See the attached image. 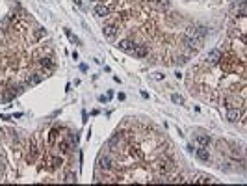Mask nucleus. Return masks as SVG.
I'll return each instance as SVG.
<instances>
[{
  "instance_id": "nucleus-8",
  "label": "nucleus",
  "mask_w": 247,
  "mask_h": 186,
  "mask_svg": "<svg viewBox=\"0 0 247 186\" xmlns=\"http://www.w3.org/2000/svg\"><path fill=\"white\" fill-rule=\"evenodd\" d=\"M195 140H197L199 147H208V143L212 142V138L208 136V134H197V136H195Z\"/></svg>"
},
{
  "instance_id": "nucleus-2",
  "label": "nucleus",
  "mask_w": 247,
  "mask_h": 186,
  "mask_svg": "<svg viewBox=\"0 0 247 186\" xmlns=\"http://www.w3.org/2000/svg\"><path fill=\"white\" fill-rule=\"evenodd\" d=\"M219 60H221V50L219 48H212L208 52V56H206V62L208 63H219Z\"/></svg>"
},
{
  "instance_id": "nucleus-5",
  "label": "nucleus",
  "mask_w": 247,
  "mask_h": 186,
  "mask_svg": "<svg viewBox=\"0 0 247 186\" xmlns=\"http://www.w3.org/2000/svg\"><path fill=\"white\" fill-rule=\"evenodd\" d=\"M99 168L102 169V171H108V169H111V158L104 154V156H101V160H99Z\"/></svg>"
},
{
  "instance_id": "nucleus-6",
  "label": "nucleus",
  "mask_w": 247,
  "mask_h": 186,
  "mask_svg": "<svg viewBox=\"0 0 247 186\" xmlns=\"http://www.w3.org/2000/svg\"><path fill=\"white\" fill-rule=\"evenodd\" d=\"M195 154H197V158H199L201 162H208V160H210V153H208L206 147H199L195 151Z\"/></svg>"
},
{
  "instance_id": "nucleus-15",
  "label": "nucleus",
  "mask_w": 247,
  "mask_h": 186,
  "mask_svg": "<svg viewBox=\"0 0 247 186\" xmlns=\"http://www.w3.org/2000/svg\"><path fill=\"white\" fill-rule=\"evenodd\" d=\"M245 15H247V4L242 2V4H240V17H245Z\"/></svg>"
},
{
  "instance_id": "nucleus-9",
  "label": "nucleus",
  "mask_w": 247,
  "mask_h": 186,
  "mask_svg": "<svg viewBox=\"0 0 247 186\" xmlns=\"http://www.w3.org/2000/svg\"><path fill=\"white\" fill-rule=\"evenodd\" d=\"M132 54H134L136 58H145V56H147V47H145V45H136L134 50H132Z\"/></svg>"
},
{
  "instance_id": "nucleus-4",
  "label": "nucleus",
  "mask_w": 247,
  "mask_h": 186,
  "mask_svg": "<svg viewBox=\"0 0 247 186\" xmlns=\"http://www.w3.org/2000/svg\"><path fill=\"white\" fill-rule=\"evenodd\" d=\"M102 34H104V37H108V39H113V37H115V34H117V28H115V24H104V28H102Z\"/></svg>"
},
{
  "instance_id": "nucleus-18",
  "label": "nucleus",
  "mask_w": 247,
  "mask_h": 186,
  "mask_svg": "<svg viewBox=\"0 0 247 186\" xmlns=\"http://www.w3.org/2000/svg\"><path fill=\"white\" fill-rule=\"evenodd\" d=\"M176 62H178V65H182V63H186V62H188V58H184V56H180V58H178Z\"/></svg>"
},
{
  "instance_id": "nucleus-11",
  "label": "nucleus",
  "mask_w": 247,
  "mask_h": 186,
  "mask_svg": "<svg viewBox=\"0 0 247 186\" xmlns=\"http://www.w3.org/2000/svg\"><path fill=\"white\" fill-rule=\"evenodd\" d=\"M41 80H43V76H41V74H37V73H34L30 78H28V84H30V86H35V84H39Z\"/></svg>"
},
{
  "instance_id": "nucleus-12",
  "label": "nucleus",
  "mask_w": 247,
  "mask_h": 186,
  "mask_svg": "<svg viewBox=\"0 0 247 186\" xmlns=\"http://www.w3.org/2000/svg\"><path fill=\"white\" fill-rule=\"evenodd\" d=\"M171 101H173L175 104H184V97L178 95V93H173V95H171Z\"/></svg>"
},
{
  "instance_id": "nucleus-17",
  "label": "nucleus",
  "mask_w": 247,
  "mask_h": 186,
  "mask_svg": "<svg viewBox=\"0 0 247 186\" xmlns=\"http://www.w3.org/2000/svg\"><path fill=\"white\" fill-rule=\"evenodd\" d=\"M152 78H154V80H162V78H164V74H162V73H154V74H152Z\"/></svg>"
},
{
  "instance_id": "nucleus-19",
  "label": "nucleus",
  "mask_w": 247,
  "mask_h": 186,
  "mask_svg": "<svg viewBox=\"0 0 247 186\" xmlns=\"http://www.w3.org/2000/svg\"><path fill=\"white\" fill-rule=\"evenodd\" d=\"M99 101H101V103H108V97H104V95H101V97H99Z\"/></svg>"
},
{
  "instance_id": "nucleus-16",
  "label": "nucleus",
  "mask_w": 247,
  "mask_h": 186,
  "mask_svg": "<svg viewBox=\"0 0 247 186\" xmlns=\"http://www.w3.org/2000/svg\"><path fill=\"white\" fill-rule=\"evenodd\" d=\"M56 134H58V130H52V132H50V138H48V140H50V143H54V142H56Z\"/></svg>"
},
{
  "instance_id": "nucleus-20",
  "label": "nucleus",
  "mask_w": 247,
  "mask_h": 186,
  "mask_svg": "<svg viewBox=\"0 0 247 186\" xmlns=\"http://www.w3.org/2000/svg\"><path fill=\"white\" fill-rule=\"evenodd\" d=\"M74 2H76V4H78V6H82V0H74Z\"/></svg>"
},
{
  "instance_id": "nucleus-7",
  "label": "nucleus",
  "mask_w": 247,
  "mask_h": 186,
  "mask_svg": "<svg viewBox=\"0 0 247 186\" xmlns=\"http://www.w3.org/2000/svg\"><path fill=\"white\" fill-rule=\"evenodd\" d=\"M95 15L97 17H108L110 15V8L104 6V4H97L95 6Z\"/></svg>"
},
{
  "instance_id": "nucleus-13",
  "label": "nucleus",
  "mask_w": 247,
  "mask_h": 186,
  "mask_svg": "<svg viewBox=\"0 0 247 186\" xmlns=\"http://www.w3.org/2000/svg\"><path fill=\"white\" fill-rule=\"evenodd\" d=\"M65 183H76V175L72 173V171H69L67 175H65V179H63Z\"/></svg>"
},
{
  "instance_id": "nucleus-1",
  "label": "nucleus",
  "mask_w": 247,
  "mask_h": 186,
  "mask_svg": "<svg viewBox=\"0 0 247 186\" xmlns=\"http://www.w3.org/2000/svg\"><path fill=\"white\" fill-rule=\"evenodd\" d=\"M117 47H119L121 50H125V52H132V50H134V47H136V43H134L132 39H121Z\"/></svg>"
},
{
  "instance_id": "nucleus-14",
  "label": "nucleus",
  "mask_w": 247,
  "mask_h": 186,
  "mask_svg": "<svg viewBox=\"0 0 247 186\" xmlns=\"http://www.w3.org/2000/svg\"><path fill=\"white\" fill-rule=\"evenodd\" d=\"M41 65H43V67H54V63L50 62V58H43V60H41Z\"/></svg>"
},
{
  "instance_id": "nucleus-10",
  "label": "nucleus",
  "mask_w": 247,
  "mask_h": 186,
  "mask_svg": "<svg viewBox=\"0 0 247 186\" xmlns=\"http://www.w3.org/2000/svg\"><path fill=\"white\" fill-rule=\"evenodd\" d=\"M206 34H208V28H205V26H197V28H195V36L199 37V39L206 37Z\"/></svg>"
},
{
  "instance_id": "nucleus-3",
  "label": "nucleus",
  "mask_w": 247,
  "mask_h": 186,
  "mask_svg": "<svg viewBox=\"0 0 247 186\" xmlns=\"http://www.w3.org/2000/svg\"><path fill=\"white\" fill-rule=\"evenodd\" d=\"M240 117H242V112L238 110V108H229V110H227V119H229L230 123H236Z\"/></svg>"
}]
</instances>
